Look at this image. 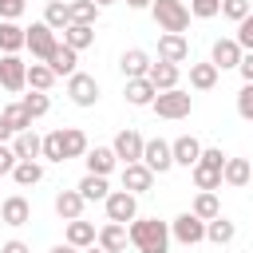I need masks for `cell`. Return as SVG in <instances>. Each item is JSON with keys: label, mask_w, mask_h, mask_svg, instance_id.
<instances>
[{"label": "cell", "mask_w": 253, "mask_h": 253, "mask_svg": "<svg viewBox=\"0 0 253 253\" xmlns=\"http://www.w3.org/2000/svg\"><path fill=\"white\" fill-rule=\"evenodd\" d=\"M16 162H20V158H16V150H12L8 142H0V178H4V174H12V166H16Z\"/></svg>", "instance_id": "f6af8a7d"}, {"label": "cell", "mask_w": 253, "mask_h": 253, "mask_svg": "<svg viewBox=\"0 0 253 253\" xmlns=\"http://www.w3.org/2000/svg\"><path fill=\"white\" fill-rule=\"evenodd\" d=\"M146 79L154 83V91H170V87H178V63H166V59H158V63H150Z\"/></svg>", "instance_id": "603a6c76"}, {"label": "cell", "mask_w": 253, "mask_h": 253, "mask_svg": "<svg viewBox=\"0 0 253 253\" xmlns=\"http://www.w3.org/2000/svg\"><path fill=\"white\" fill-rule=\"evenodd\" d=\"M28 8V0H0V20H16Z\"/></svg>", "instance_id": "bcb514c9"}, {"label": "cell", "mask_w": 253, "mask_h": 253, "mask_svg": "<svg viewBox=\"0 0 253 253\" xmlns=\"http://www.w3.org/2000/svg\"><path fill=\"white\" fill-rule=\"evenodd\" d=\"M24 47V28L16 20H0V55H16Z\"/></svg>", "instance_id": "f546056e"}, {"label": "cell", "mask_w": 253, "mask_h": 253, "mask_svg": "<svg viewBox=\"0 0 253 253\" xmlns=\"http://www.w3.org/2000/svg\"><path fill=\"white\" fill-rule=\"evenodd\" d=\"M59 134H63V162H67V158H83V154H87V146H91V142H87V134H83L79 126H59Z\"/></svg>", "instance_id": "4316f807"}, {"label": "cell", "mask_w": 253, "mask_h": 253, "mask_svg": "<svg viewBox=\"0 0 253 253\" xmlns=\"http://www.w3.org/2000/svg\"><path fill=\"white\" fill-rule=\"evenodd\" d=\"M190 213H194V217H202V221L217 217V213H221V202H217V194H213V190H198V198H194Z\"/></svg>", "instance_id": "d6a6232c"}, {"label": "cell", "mask_w": 253, "mask_h": 253, "mask_svg": "<svg viewBox=\"0 0 253 253\" xmlns=\"http://www.w3.org/2000/svg\"><path fill=\"white\" fill-rule=\"evenodd\" d=\"M43 24H47V28L59 36V32L71 24V8H67L63 0H47V8H43Z\"/></svg>", "instance_id": "1f68e13d"}, {"label": "cell", "mask_w": 253, "mask_h": 253, "mask_svg": "<svg viewBox=\"0 0 253 253\" xmlns=\"http://www.w3.org/2000/svg\"><path fill=\"white\" fill-rule=\"evenodd\" d=\"M241 43L237 40H213V47H210V63L217 67V71H225V67H237L241 63Z\"/></svg>", "instance_id": "9a60e30c"}, {"label": "cell", "mask_w": 253, "mask_h": 253, "mask_svg": "<svg viewBox=\"0 0 253 253\" xmlns=\"http://www.w3.org/2000/svg\"><path fill=\"white\" fill-rule=\"evenodd\" d=\"M20 103L28 107V115H32V123H36V119H43V115L51 111V99H47V91H32V95H24Z\"/></svg>", "instance_id": "74e56055"}, {"label": "cell", "mask_w": 253, "mask_h": 253, "mask_svg": "<svg viewBox=\"0 0 253 253\" xmlns=\"http://www.w3.org/2000/svg\"><path fill=\"white\" fill-rule=\"evenodd\" d=\"M0 221H4V225H12V229L28 225V221H32V202H28L24 194L4 198V202H0Z\"/></svg>", "instance_id": "7c38bea8"}, {"label": "cell", "mask_w": 253, "mask_h": 253, "mask_svg": "<svg viewBox=\"0 0 253 253\" xmlns=\"http://www.w3.org/2000/svg\"><path fill=\"white\" fill-rule=\"evenodd\" d=\"M249 12H253V0H221V16H225V20H233V24H237V20H245Z\"/></svg>", "instance_id": "60d3db41"}, {"label": "cell", "mask_w": 253, "mask_h": 253, "mask_svg": "<svg viewBox=\"0 0 253 253\" xmlns=\"http://www.w3.org/2000/svg\"><path fill=\"white\" fill-rule=\"evenodd\" d=\"M0 115L8 119V126H12V130H28V126H32V115H28V107H24V103H8Z\"/></svg>", "instance_id": "f35d334b"}, {"label": "cell", "mask_w": 253, "mask_h": 253, "mask_svg": "<svg viewBox=\"0 0 253 253\" xmlns=\"http://www.w3.org/2000/svg\"><path fill=\"white\" fill-rule=\"evenodd\" d=\"M158 59L166 63H186L190 59V40L182 32H162L158 36Z\"/></svg>", "instance_id": "30bf717a"}, {"label": "cell", "mask_w": 253, "mask_h": 253, "mask_svg": "<svg viewBox=\"0 0 253 253\" xmlns=\"http://www.w3.org/2000/svg\"><path fill=\"white\" fill-rule=\"evenodd\" d=\"M233 237H237V225H233L229 217H221V213H217V217H210V221H206V241H213V245H229Z\"/></svg>", "instance_id": "f1b7e54d"}, {"label": "cell", "mask_w": 253, "mask_h": 253, "mask_svg": "<svg viewBox=\"0 0 253 253\" xmlns=\"http://www.w3.org/2000/svg\"><path fill=\"white\" fill-rule=\"evenodd\" d=\"M249 174H253V162L249 158H225V166H221V182L233 186V190L249 186Z\"/></svg>", "instance_id": "d6986e66"}, {"label": "cell", "mask_w": 253, "mask_h": 253, "mask_svg": "<svg viewBox=\"0 0 253 253\" xmlns=\"http://www.w3.org/2000/svg\"><path fill=\"white\" fill-rule=\"evenodd\" d=\"M186 8H190V16L210 20V16H217V12H221V0H190Z\"/></svg>", "instance_id": "b9f144b4"}, {"label": "cell", "mask_w": 253, "mask_h": 253, "mask_svg": "<svg viewBox=\"0 0 253 253\" xmlns=\"http://www.w3.org/2000/svg\"><path fill=\"white\" fill-rule=\"evenodd\" d=\"M55 43H59V36H55L43 20H36L32 28H24V47L32 51V59H36V63H43V59L51 55V47H55Z\"/></svg>", "instance_id": "5b68a950"}, {"label": "cell", "mask_w": 253, "mask_h": 253, "mask_svg": "<svg viewBox=\"0 0 253 253\" xmlns=\"http://www.w3.org/2000/svg\"><path fill=\"white\" fill-rule=\"evenodd\" d=\"M43 63H47V67L55 71V79H59V75H71V71H79V67H75V63H79V51H75V47H67V43L59 40V43L51 47V55H47Z\"/></svg>", "instance_id": "2e32d148"}, {"label": "cell", "mask_w": 253, "mask_h": 253, "mask_svg": "<svg viewBox=\"0 0 253 253\" xmlns=\"http://www.w3.org/2000/svg\"><path fill=\"white\" fill-rule=\"evenodd\" d=\"M237 115H241L245 123H253V83H245V87L237 91Z\"/></svg>", "instance_id": "ee69618b"}, {"label": "cell", "mask_w": 253, "mask_h": 253, "mask_svg": "<svg viewBox=\"0 0 253 253\" xmlns=\"http://www.w3.org/2000/svg\"><path fill=\"white\" fill-rule=\"evenodd\" d=\"M12 150H16V158H40V150H43V138L28 126V130H16L12 134Z\"/></svg>", "instance_id": "cb8c5ba5"}, {"label": "cell", "mask_w": 253, "mask_h": 253, "mask_svg": "<svg viewBox=\"0 0 253 253\" xmlns=\"http://www.w3.org/2000/svg\"><path fill=\"white\" fill-rule=\"evenodd\" d=\"M0 87L12 91V95L28 87V63L20 59V51L16 55H0Z\"/></svg>", "instance_id": "ba28073f"}, {"label": "cell", "mask_w": 253, "mask_h": 253, "mask_svg": "<svg viewBox=\"0 0 253 253\" xmlns=\"http://www.w3.org/2000/svg\"><path fill=\"white\" fill-rule=\"evenodd\" d=\"M154 186V170L146 162H123V190L130 194H146Z\"/></svg>", "instance_id": "4fadbf2b"}, {"label": "cell", "mask_w": 253, "mask_h": 253, "mask_svg": "<svg viewBox=\"0 0 253 253\" xmlns=\"http://www.w3.org/2000/svg\"><path fill=\"white\" fill-rule=\"evenodd\" d=\"M170 237L182 241V245H198V241H206V221L186 210V213H178V217L170 221Z\"/></svg>", "instance_id": "52a82bcc"}, {"label": "cell", "mask_w": 253, "mask_h": 253, "mask_svg": "<svg viewBox=\"0 0 253 253\" xmlns=\"http://www.w3.org/2000/svg\"><path fill=\"white\" fill-rule=\"evenodd\" d=\"M0 253H32V249H28L20 237H12V241H4V245H0Z\"/></svg>", "instance_id": "c3c4849f"}, {"label": "cell", "mask_w": 253, "mask_h": 253, "mask_svg": "<svg viewBox=\"0 0 253 253\" xmlns=\"http://www.w3.org/2000/svg\"><path fill=\"white\" fill-rule=\"evenodd\" d=\"M142 134L134 130V126H126V130H119L115 134V142H111V150H115V158L119 162H142Z\"/></svg>", "instance_id": "9c48e42d"}, {"label": "cell", "mask_w": 253, "mask_h": 253, "mask_svg": "<svg viewBox=\"0 0 253 253\" xmlns=\"http://www.w3.org/2000/svg\"><path fill=\"white\" fill-rule=\"evenodd\" d=\"M63 43L75 47V51H87L95 43V24H67L63 28Z\"/></svg>", "instance_id": "484cf974"}, {"label": "cell", "mask_w": 253, "mask_h": 253, "mask_svg": "<svg viewBox=\"0 0 253 253\" xmlns=\"http://www.w3.org/2000/svg\"><path fill=\"white\" fill-rule=\"evenodd\" d=\"M150 107H154V115H158V119H186V115L194 111V99H190V91L170 87V91H158Z\"/></svg>", "instance_id": "3957f363"}, {"label": "cell", "mask_w": 253, "mask_h": 253, "mask_svg": "<svg viewBox=\"0 0 253 253\" xmlns=\"http://www.w3.org/2000/svg\"><path fill=\"white\" fill-rule=\"evenodd\" d=\"M154 0H126V8H150Z\"/></svg>", "instance_id": "816d5d0a"}, {"label": "cell", "mask_w": 253, "mask_h": 253, "mask_svg": "<svg viewBox=\"0 0 253 253\" xmlns=\"http://www.w3.org/2000/svg\"><path fill=\"white\" fill-rule=\"evenodd\" d=\"M12 182H16V186H40V182H43V166H40L36 158H20V162L12 166Z\"/></svg>", "instance_id": "83f0119b"}, {"label": "cell", "mask_w": 253, "mask_h": 253, "mask_svg": "<svg viewBox=\"0 0 253 253\" xmlns=\"http://www.w3.org/2000/svg\"><path fill=\"white\" fill-rule=\"evenodd\" d=\"M103 210H107V221L130 225V221L138 217V194H130V190H111V194L103 198Z\"/></svg>", "instance_id": "277c9868"}, {"label": "cell", "mask_w": 253, "mask_h": 253, "mask_svg": "<svg viewBox=\"0 0 253 253\" xmlns=\"http://www.w3.org/2000/svg\"><path fill=\"white\" fill-rule=\"evenodd\" d=\"M217 83V67L213 63H190V87L194 91H210Z\"/></svg>", "instance_id": "e575fe53"}, {"label": "cell", "mask_w": 253, "mask_h": 253, "mask_svg": "<svg viewBox=\"0 0 253 253\" xmlns=\"http://www.w3.org/2000/svg\"><path fill=\"white\" fill-rule=\"evenodd\" d=\"M95 245H99V249H107V253H123V249L130 245V233H126V225H123V221H107V225L95 233Z\"/></svg>", "instance_id": "5bb4252c"}, {"label": "cell", "mask_w": 253, "mask_h": 253, "mask_svg": "<svg viewBox=\"0 0 253 253\" xmlns=\"http://www.w3.org/2000/svg\"><path fill=\"white\" fill-rule=\"evenodd\" d=\"M40 158H47V162H63V134H59V130L43 134V150H40Z\"/></svg>", "instance_id": "ab89813d"}, {"label": "cell", "mask_w": 253, "mask_h": 253, "mask_svg": "<svg viewBox=\"0 0 253 253\" xmlns=\"http://www.w3.org/2000/svg\"><path fill=\"white\" fill-rule=\"evenodd\" d=\"M150 63H154V59H150L142 47H130V51L119 55V71H123L126 79H142V75L150 71Z\"/></svg>", "instance_id": "e0dca14e"}, {"label": "cell", "mask_w": 253, "mask_h": 253, "mask_svg": "<svg viewBox=\"0 0 253 253\" xmlns=\"http://www.w3.org/2000/svg\"><path fill=\"white\" fill-rule=\"evenodd\" d=\"M47 253H79V249H75V245H67V241H63V245H51V249H47Z\"/></svg>", "instance_id": "f907efd6"}, {"label": "cell", "mask_w": 253, "mask_h": 253, "mask_svg": "<svg viewBox=\"0 0 253 253\" xmlns=\"http://www.w3.org/2000/svg\"><path fill=\"white\" fill-rule=\"evenodd\" d=\"M67 95H71L75 107H95V103H99V83H95V75L71 71V75H67Z\"/></svg>", "instance_id": "8992f818"}, {"label": "cell", "mask_w": 253, "mask_h": 253, "mask_svg": "<svg viewBox=\"0 0 253 253\" xmlns=\"http://www.w3.org/2000/svg\"><path fill=\"white\" fill-rule=\"evenodd\" d=\"M249 182H253V174H249Z\"/></svg>", "instance_id": "11a10c76"}, {"label": "cell", "mask_w": 253, "mask_h": 253, "mask_svg": "<svg viewBox=\"0 0 253 253\" xmlns=\"http://www.w3.org/2000/svg\"><path fill=\"white\" fill-rule=\"evenodd\" d=\"M83 158H87V174H103V178H107V174L115 170V162H119L111 146H87Z\"/></svg>", "instance_id": "44dd1931"}, {"label": "cell", "mask_w": 253, "mask_h": 253, "mask_svg": "<svg viewBox=\"0 0 253 253\" xmlns=\"http://www.w3.org/2000/svg\"><path fill=\"white\" fill-rule=\"evenodd\" d=\"M237 43H241V51H253V12L245 16V20H237V36H233Z\"/></svg>", "instance_id": "7bdbcfd3"}, {"label": "cell", "mask_w": 253, "mask_h": 253, "mask_svg": "<svg viewBox=\"0 0 253 253\" xmlns=\"http://www.w3.org/2000/svg\"><path fill=\"white\" fill-rule=\"evenodd\" d=\"M79 253H107V249H99V245H87V249H79Z\"/></svg>", "instance_id": "f5cc1de1"}, {"label": "cell", "mask_w": 253, "mask_h": 253, "mask_svg": "<svg viewBox=\"0 0 253 253\" xmlns=\"http://www.w3.org/2000/svg\"><path fill=\"white\" fill-rule=\"evenodd\" d=\"M71 24H95L99 20V4L95 0H71Z\"/></svg>", "instance_id": "8d00e7d4"}, {"label": "cell", "mask_w": 253, "mask_h": 253, "mask_svg": "<svg viewBox=\"0 0 253 253\" xmlns=\"http://www.w3.org/2000/svg\"><path fill=\"white\" fill-rule=\"evenodd\" d=\"M126 233L138 253H170V225L158 217H134L126 225Z\"/></svg>", "instance_id": "6da1fadb"}, {"label": "cell", "mask_w": 253, "mask_h": 253, "mask_svg": "<svg viewBox=\"0 0 253 253\" xmlns=\"http://www.w3.org/2000/svg\"><path fill=\"white\" fill-rule=\"evenodd\" d=\"M83 194L79 190H59L55 194V213L63 217V221H75V217H83Z\"/></svg>", "instance_id": "7402d4cb"}, {"label": "cell", "mask_w": 253, "mask_h": 253, "mask_svg": "<svg viewBox=\"0 0 253 253\" xmlns=\"http://www.w3.org/2000/svg\"><path fill=\"white\" fill-rule=\"evenodd\" d=\"M75 190L83 194V202H103V198L111 194V186H107V178H103V174H83Z\"/></svg>", "instance_id": "4dcf8cb0"}, {"label": "cell", "mask_w": 253, "mask_h": 253, "mask_svg": "<svg viewBox=\"0 0 253 253\" xmlns=\"http://www.w3.org/2000/svg\"><path fill=\"white\" fill-rule=\"evenodd\" d=\"M170 154H174V166H194L198 158H202V142L194 138V134H182V138H174L170 142Z\"/></svg>", "instance_id": "ac0fdd59"}, {"label": "cell", "mask_w": 253, "mask_h": 253, "mask_svg": "<svg viewBox=\"0 0 253 253\" xmlns=\"http://www.w3.org/2000/svg\"><path fill=\"white\" fill-rule=\"evenodd\" d=\"M142 162H146L154 174H166V170L174 166L170 142H166V138H146V142H142Z\"/></svg>", "instance_id": "8fae6325"}, {"label": "cell", "mask_w": 253, "mask_h": 253, "mask_svg": "<svg viewBox=\"0 0 253 253\" xmlns=\"http://www.w3.org/2000/svg\"><path fill=\"white\" fill-rule=\"evenodd\" d=\"M12 134H16V130H12V126H8V119L0 115V142H12Z\"/></svg>", "instance_id": "681fc988"}, {"label": "cell", "mask_w": 253, "mask_h": 253, "mask_svg": "<svg viewBox=\"0 0 253 253\" xmlns=\"http://www.w3.org/2000/svg\"><path fill=\"white\" fill-rule=\"evenodd\" d=\"M95 225L91 221H83V217H75V221H67V233H63V241L67 245H75V249H87V245H95Z\"/></svg>", "instance_id": "d4e9b609"}, {"label": "cell", "mask_w": 253, "mask_h": 253, "mask_svg": "<svg viewBox=\"0 0 253 253\" xmlns=\"http://www.w3.org/2000/svg\"><path fill=\"white\" fill-rule=\"evenodd\" d=\"M51 83H55V71L47 63H28V87L32 91H51Z\"/></svg>", "instance_id": "d590c367"}, {"label": "cell", "mask_w": 253, "mask_h": 253, "mask_svg": "<svg viewBox=\"0 0 253 253\" xmlns=\"http://www.w3.org/2000/svg\"><path fill=\"white\" fill-rule=\"evenodd\" d=\"M95 4H99V8H107V4H119V0H95Z\"/></svg>", "instance_id": "db71d44e"}, {"label": "cell", "mask_w": 253, "mask_h": 253, "mask_svg": "<svg viewBox=\"0 0 253 253\" xmlns=\"http://www.w3.org/2000/svg\"><path fill=\"white\" fill-rule=\"evenodd\" d=\"M237 71H241V79H245V83H253V51H245V55H241Z\"/></svg>", "instance_id": "7dc6e473"}, {"label": "cell", "mask_w": 253, "mask_h": 253, "mask_svg": "<svg viewBox=\"0 0 253 253\" xmlns=\"http://www.w3.org/2000/svg\"><path fill=\"white\" fill-rule=\"evenodd\" d=\"M190 174H194V186L198 190H221V170H213V166H206V162H194L190 166Z\"/></svg>", "instance_id": "836d02e7"}, {"label": "cell", "mask_w": 253, "mask_h": 253, "mask_svg": "<svg viewBox=\"0 0 253 253\" xmlns=\"http://www.w3.org/2000/svg\"><path fill=\"white\" fill-rule=\"evenodd\" d=\"M150 16L162 32H186L190 28V8L182 0H154L150 4Z\"/></svg>", "instance_id": "7a4b0ae2"}, {"label": "cell", "mask_w": 253, "mask_h": 253, "mask_svg": "<svg viewBox=\"0 0 253 253\" xmlns=\"http://www.w3.org/2000/svg\"><path fill=\"white\" fill-rule=\"evenodd\" d=\"M154 95H158V91H154V83H150L146 75H142V79H126L123 99H126L130 107H150V103H154Z\"/></svg>", "instance_id": "ffe728a7"}]
</instances>
